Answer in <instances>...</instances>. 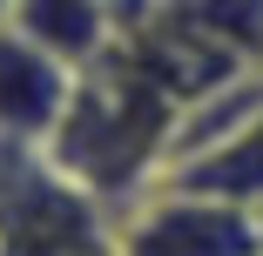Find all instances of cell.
<instances>
[{
	"instance_id": "obj_1",
	"label": "cell",
	"mask_w": 263,
	"mask_h": 256,
	"mask_svg": "<svg viewBox=\"0 0 263 256\" xmlns=\"http://www.w3.org/2000/svg\"><path fill=\"white\" fill-rule=\"evenodd\" d=\"M115 256H263V216L182 182H155L115 216Z\"/></svg>"
},
{
	"instance_id": "obj_2",
	"label": "cell",
	"mask_w": 263,
	"mask_h": 256,
	"mask_svg": "<svg viewBox=\"0 0 263 256\" xmlns=\"http://www.w3.org/2000/svg\"><path fill=\"white\" fill-rule=\"evenodd\" d=\"M74 68L54 61L47 47H34L27 34L14 27H0V135L7 142H34L47 148L68 115V101H74Z\"/></svg>"
},
{
	"instance_id": "obj_3",
	"label": "cell",
	"mask_w": 263,
	"mask_h": 256,
	"mask_svg": "<svg viewBox=\"0 0 263 256\" xmlns=\"http://www.w3.org/2000/svg\"><path fill=\"white\" fill-rule=\"evenodd\" d=\"M14 34H27L34 47H47L54 61H68L74 74H88L95 61H108L122 34L135 27V14L122 0H14L7 14Z\"/></svg>"
},
{
	"instance_id": "obj_4",
	"label": "cell",
	"mask_w": 263,
	"mask_h": 256,
	"mask_svg": "<svg viewBox=\"0 0 263 256\" xmlns=\"http://www.w3.org/2000/svg\"><path fill=\"white\" fill-rule=\"evenodd\" d=\"M169 182L202 189V195H223V202H236V209H256V216H263V101L243 115V128H236L230 142H216L202 162L176 169Z\"/></svg>"
},
{
	"instance_id": "obj_5",
	"label": "cell",
	"mask_w": 263,
	"mask_h": 256,
	"mask_svg": "<svg viewBox=\"0 0 263 256\" xmlns=\"http://www.w3.org/2000/svg\"><path fill=\"white\" fill-rule=\"evenodd\" d=\"M7 14H14V0H0V27H7Z\"/></svg>"
}]
</instances>
